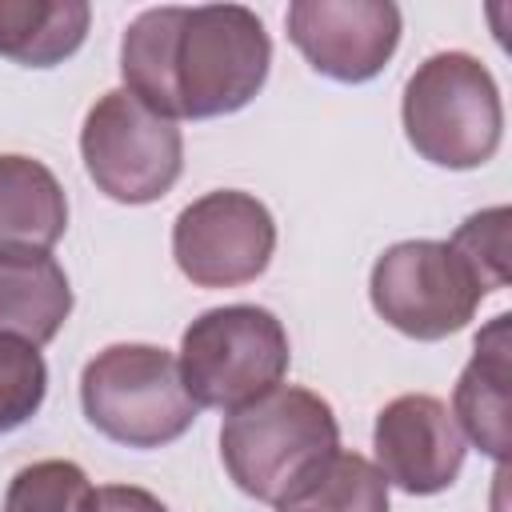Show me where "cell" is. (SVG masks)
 <instances>
[{
	"instance_id": "10",
	"label": "cell",
	"mask_w": 512,
	"mask_h": 512,
	"mask_svg": "<svg viewBox=\"0 0 512 512\" xmlns=\"http://www.w3.org/2000/svg\"><path fill=\"white\" fill-rule=\"evenodd\" d=\"M372 448V464L380 468V476L408 496H432L452 488L468 452L448 404L424 392L396 396L376 412Z\"/></svg>"
},
{
	"instance_id": "15",
	"label": "cell",
	"mask_w": 512,
	"mask_h": 512,
	"mask_svg": "<svg viewBox=\"0 0 512 512\" xmlns=\"http://www.w3.org/2000/svg\"><path fill=\"white\" fill-rule=\"evenodd\" d=\"M272 508L276 512H388V480L368 456L336 448L332 456L312 464Z\"/></svg>"
},
{
	"instance_id": "17",
	"label": "cell",
	"mask_w": 512,
	"mask_h": 512,
	"mask_svg": "<svg viewBox=\"0 0 512 512\" xmlns=\"http://www.w3.org/2000/svg\"><path fill=\"white\" fill-rule=\"evenodd\" d=\"M48 392V364L40 348L0 336V436L28 424Z\"/></svg>"
},
{
	"instance_id": "16",
	"label": "cell",
	"mask_w": 512,
	"mask_h": 512,
	"mask_svg": "<svg viewBox=\"0 0 512 512\" xmlns=\"http://www.w3.org/2000/svg\"><path fill=\"white\" fill-rule=\"evenodd\" d=\"M0 512H96V488L72 460H36L8 480Z\"/></svg>"
},
{
	"instance_id": "9",
	"label": "cell",
	"mask_w": 512,
	"mask_h": 512,
	"mask_svg": "<svg viewBox=\"0 0 512 512\" xmlns=\"http://www.w3.org/2000/svg\"><path fill=\"white\" fill-rule=\"evenodd\" d=\"M284 24L304 60L340 84L380 76L400 44V8L388 0H296Z\"/></svg>"
},
{
	"instance_id": "11",
	"label": "cell",
	"mask_w": 512,
	"mask_h": 512,
	"mask_svg": "<svg viewBox=\"0 0 512 512\" xmlns=\"http://www.w3.org/2000/svg\"><path fill=\"white\" fill-rule=\"evenodd\" d=\"M508 400H512V316L500 312L480 328L472 360L464 364L448 408L464 440H472L496 464L508 460Z\"/></svg>"
},
{
	"instance_id": "3",
	"label": "cell",
	"mask_w": 512,
	"mask_h": 512,
	"mask_svg": "<svg viewBox=\"0 0 512 512\" xmlns=\"http://www.w3.org/2000/svg\"><path fill=\"white\" fill-rule=\"evenodd\" d=\"M400 116L416 156L452 172L488 164L504 136L500 88L468 52L428 56L404 84Z\"/></svg>"
},
{
	"instance_id": "8",
	"label": "cell",
	"mask_w": 512,
	"mask_h": 512,
	"mask_svg": "<svg viewBox=\"0 0 512 512\" xmlns=\"http://www.w3.org/2000/svg\"><path fill=\"white\" fill-rule=\"evenodd\" d=\"M276 252V220L252 192L220 188L180 208L172 224L176 268L196 288H236L256 280Z\"/></svg>"
},
{
	"instance_id": "2",
	"label": "cell",
	"mask_w": 512,
	"mask_h": 512,
	"mask_svg": "<svg viewBox=\"0 0 512 512\" xmlns=\"http://www.w3.org/2000/svg\"><path fill=\"white\" fill-rule=\"evenodd\" d=\"M340 448L332 404L308 388L276 384L260 400L228 412L220 428V460L228 480L264 504H276L312 464Z\"/></svg>"
},
{
	"instance_id": "4",
	"label": "cell",
	"mask_w": 512,
	"mask_h": 512,
	"mask_svg": "<svg viewBox=\"0 0 512 512\" xmlns=\"http://www.w3.org/2000/svg\"><path fill=\"white\" fill-rule=\"evenodd\" d=\"M80 404L88 424L124 448H164L200 412L176 356L156 344H108L96 352L80 372Z\"/></svg>"
},
{
	"instance_id": "12",
	"label": "cell",
	"mask_w": 512,
	"mask_h": 512,
	"mask_svg": "<svg viewBox=\"0 0 512 512\" xmlns=\"http://www.w3.org/2000/svg\"><path fill=\"white\" fill-rule=\"evenodd\" d=\"M68 228V196L32 156H0V260L48 256Z\"/></svg>"
},
{
	"instance_id": "13",
	"label": "cell",
	"mask_w": 512,
	"mask_h": 512,
	"mask_svg": "<svg viewBox=\"0 0 512 512\" xmlns=\"http://www.w3.org/2000/svg\"><path fill=\"white\" fill-rule=\"evenodd\" d=\"M72 312V288L52 256L0 260V336L44 348Z\"/></svg>"
},
{
	"instance_id": "18",
	"label": "cell",
	"mask_w": 512,
	"mask_h": 512,
	"mask_svg": "<svg viewBox=\"0 0 512 512\" xmlns=\"http://www.w3.org/2000/svg\"><path fill=\"white\" fill-rule=\"evenodd\" d=\"M508 208H488L468 216L452 232V248L464 256V264L476 272L484 292H496L508 284Z\"/></svg>"
},
{
	"instance_id": "7",
	"label": "cell",
	"mask_w": 512,
	"mask_h": 512,
	"mask_svg": "<svg viewBox=\"0 0 512 512\" xmlns=\"http://www.w3.org/2000/svg\"><path fill=\"white\" fill-rule=\"evenodd\" d=\"M368 296L396 332L444 340L476 316L488 292L448 240H400L372 264Z\"/></svg>"
},
{
	"instance_id": "5",
	"label": "cell",
	"mask_w": 512,
	"mask_h": 512,
	"mask_svg": "<svg viewBox=\"0 0 512 512\" xmlns=\"http://www.w3.org/2000/svg\"><path fill=\"white\" fill-rule=\"evenodd\" d=\"M288 332L260 304L200 312L180 336V380L196 408L236 412L288 376Z\"/></svg>"
},
{
	"instance_id": "1",
	"label": "cell",
	"mask_w": 512,
	"mask_h": 512,
	"mask_svg": "<svg viewBox=\"0 0 512 512\" xmlns=\"http://www.w3.org/2000/svg\"><path fill=\"white\" fill-rule=\"evenodd\" d=\"M272 40L244 4L148 8L120 40L124 88L168 120L240 112L268 80Z\"/></svg>"
},
{
	"instance_id": "6",
	"label": "cell",
	"mask_w": 512,
	"mask_h": 512,
	"mask_svg": "<svg viewBox=\"0 0 512 512\" xmlns=\"http://www.w3.org/2000/svg\"><path fill=\"white\" fill-rule=\"evenodd\" d=\"M88 180L116 204H152L172 192L184 168L176 120L140 104L128 88L104 92L80 128Z\"/></svg>"
},
{
	"instance_id": "14",
	"label": "cell",
	"mask_w": 512,
	"mask_h": 512,
	"mask_svg": "<svg viewBox=\"0 0 512 512\" xmlns=\"http://www.w3.org/2000/svg\"><path fill=\"white\" fill-rule=\"evenodd\" d=\"M92 24L84 0H0V56L24 68L68 60Z\"/></svg>"
},
{
	"instance_id": "19",
	"label": "cell",
	"mask_w": 512,
	"mask_h": 512,
	"mask_svg": "<svg viewBox=\"0 0 512 512\" xmlns=\"http://www.w3.org/2000/svg\"><path fill=\"white\" fill-rule=\"evenodd\" d=\"M96 512H168L160 496L136 484H104L96 488Z\"/></svg>"
}]
</instances>
